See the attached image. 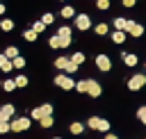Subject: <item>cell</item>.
<instances>
[{
  "instance_id": "f546056e",
  "label": "cell",
  "mask_w": 146,
  "mask_h": 139,
  "mask_svg": "<svg viewBox=\"0 0 146 139\" xmlns=\"http://www.w3.org/2000/svg\"><path fill=\"white\" fill-rule=\"evenodd\" d=\"M11 130V121H2L0 123V134H5V132H9Z\"/></svg>"
},
{
  "instance_id": "e0dca14e",
  "label": "cell",
  "mask_w": 146,
  "mask_h": 139,
  "mask_svg": "<svg viewBox=\"0 0 146 139\" xmlns=\"http://www.w3.org/2000/svg\"><path fill=\"white\" fill-rule=\"evenodd\" d=\"M107 23H98V25H94V32L98 34V36H103V34H107Z\"/></svg>"
},
{
  "instance_id": "4dcf8cb0",
  "label": "cell",
  "mask_w": 146,
  "mask_h": 139,
  "mask_svg": "<svg viewBox=\"0 0 146 139\" xmlns=\"http://www.w3.org/2000/svg\"><path fill=\"white\" fill-rule=\"evenodd\" d=\"M41 21H43V23H46V25H50V23H52V21H55V16H52V14H50V11H46V14H43V16H41Z\"/></svg>"
},
{
  "instance_id": "52a82bcc",
  "label": "cell",
  "mask_w": 146,
  "mask_h": 139,
  "mask_svg": "<svg viewBox=\"0 0 146 139\" xmlns=\"http://www.w3.org/2000/svg\"><path fill=\"white\" fill-rule=\"evenodd\" d=\"M96 66H98L103 73H107V71L112 68V59H110L107 55H98V57H96Z\"/></svg>"
},
{
  "instance_id": "d6986e66",
  "label": "cell",
  "mask_w": 146,
  "mask_h": 139,
  "mask_svg": "<svg viewBox=\"0 0 146 139\" xmlns=\"http://www.w3.org/2000/svg\"><path fill=\"white\" fill-rule=\"evenodd\" d=\"M68 62H71V59H68V57H57V59H55V66H57V68H62V71H64V68H66V66H68Z\"/></svg>"
},
{
  "instance_id": "83f0119b",
  "label": "cell",
  "mask_w": 146,
  "mask_h": 139,
  "mask_svg": "<svg viewBox=\"0 0 146 139\" xmlns=\"http://www.w3.org/2000/svg\"><path fill=\"white\" fill-rule=\"evenodd\" d=\"M14 82H16V87H27V77L25 75H16Z\"/></svg>"
},
{
  "instance_id": "2e32d148",
  "label": "cell",
  "mask_w": 146,
  "mask_h": 139,
  "mask_svg": "<svg viewBox=\"0 0 146 139\" xmlns=\"http://www.w3.org/2000/svg\"><path fill=\"white\" fill-rule=\"evenodd\" d=\"M0 27H2L5 32H11V30H14V21H11V18H2V21H0Z\"/></svg>"
},
{
  "instance_id": "6da1fadb",
  "label": "cell",
  "mask_w": 146,
  "mask_h": 139,
  "mask_svg": "<svg viewBox=\"0 0 146 139\" xmlns=\"http://www.w3.org/2000/svg\"><path fill=\"white\" fill-rule=\"evenodd\" d=\"M32 118H36V121H41V118H46V116H52V105L50 103H46V105H39V107H34L32 109V114H30Z\"/></svg>"
},
{
  "instance_id": "4316f807",
  "label": "cell",
  "mask_w": 146,
  "mask_h": 139,
  "mask_svg": "<svg viewBox=\"0 0 146 139\" xmlns=\"http://www.w3.org/2000/svg\"><path fill=\"white\" fill-rule=\"evenodd\" d=\"M11 64H14V68H23V66H25V59H23V57L18 55L16 59H11Z\"/></svg>"
},
{
  "instance_id": "9a60e30c",
  "label": "cell",
  "mask_w": 146,
  "mask_h": 139,
  "mask_svg": "<svg viewBox=\"0 0 146 139\" xmlns=\"http://www.w3.org/2000/svg\"><path fill=\"white\" fill-rule=\"evenodd\" d=\"M5 57H7L9 62H11V59H16V57H18V48H16V46H9V48L5 50Z\"/></svg>"
},
{
  "instance_id": "d590c367",
  "label": "cell",
  "mask_w": 146,
  "mask_h": 139,
  "mask_svg": "<svg viewBox=\"0 0 146 139\" xmlns=\"http://www.w3.org/2000/svg\"><path fill=\"white\" fill-rule=\"evenodd\" d=\"M2 71H5V73H9V71H14V64H11V62H7V64L2 66Z\"/></svg>"
},
{
  "instance_id": "ba28073f",
  "label": "cell",
  "mask_w": 146,
  "mask_h": 139,
  "mask_svg": "<svg viewBox=\"0 0 146 139\" xmlns=\"http://www.w3.org/2000/svg\"><path fill=\"white\" fill-rule=\"evenodd\" d=\"M55 84L62 87V89H75V82H73L68 75H57V77H55Z\"/></svg>"
},
{
  "instance_id": "d4e9b609",
  "label": "cell",
  "mask_w": 146,
  "mask_h": 139,
  "mask_svg": "<svg viewBox=\"0 0 146 139\" xmlns=\"http://www.w3.org/2000/svg\"><path fill=\"white\" fill-rule=\"evenodd\" d=\"M2 89H5V91H14V89H16V82H14V80H5V82H2Z\"/></svg>"
},
{
  "instance_id": "277c9868",
  "label": "cell",
  "mask_w": 146,
  "mask_h": 139,
  "mask_svg": "<svg viewBox=\"0 0 146 139\" xmlns=\"http://www.w3.org/2000/svg\"><path fill=\"white\" fill-rule=\"evenodd\" d=\"M57 36H59V41H62V48H68V46H71V27H68V25H62V27L57 30Z\"/></svg>"
},
{
  "instance_id": "836d02e7",
  "label": "cell",
  "mask_w": 146,
  "mask_h": 139,
  "mask_svg": "<svg viewBox=\"0 0 146 139\" xmlns=\"http://www.w3.org/2000/svg\"><path fill=\"white\" fill-rule=\"evenodd\" d=\"M64 71H66V73H75V71H78V64H73V62H68V66H66Z\"/></svg>"
},
{
  "instance_id": "cb8c5ba5",
  "label": "cell",
  "mask_w": 146,
  "mask_h": 139,
  "mask_svg": "<svg viewBox=\"0 0 146 139\" xmlns=\"http://www.w3.org/2000/svg\"><path fill=\"white\" fill-rule=\"evenodd\" d=\"M32 30H34V32H36V34H41V32H43V30H46V23H43V21H36V23H34V25H32Z\"/></svg>"
},
{
  "instance_id": "d6a6232c",
  "label": "cell",
  "mask_w": 146,
  "mask_h": 139,
  "mask_svg": "<svg viewBox=\"0 0 146 139\" xmlns=\"http://www.w3.org/2000/svg\"><path fill=\"white\" fill-rule=\"evenodd\" d=\"M96 7L105 11V9H110V0H96Z\"/></svg>"
},
{
  "instance_id": "f1b7e54d",
  "label": "cell",
  "mask_w": 146,
  "mask_h": 139,
  "mask_svg": "<svg viewBox=\"0 0 146 139\" xmlns=\"http://www.w3.org/2000/svg\"><path fill=\"white\" fill-rule=\"evenodd\" d=\"M75 89H78L80 93H87V80H80V82H75Z\"/></svg>"
},
{
  "instance_id": "ab89813d",
  "label": "cell",
  "mask_w": 146,
  "mask_h": 139,
  "mask_svg": "<svg viewBox=\"0 0 146 139\" xmlns=\"http://www.w3.org/2000/svg\"><path fill=\"white\" fill-rule=\"evenodd\" d=\"M2 14H5V5L0 2V16H2Z\"/></svg>"
},
{
  "instance_id": "7402d4cb",
  "label": "cell",
  "mask_w": 146,
  "mask_h": 139,
  "mask_svg": "<svg viewBox=\"0 0 146 139\" xmlns=\"http://www.w3.org/2000/svg\"><path fill=\"white\" fill-rule=\"evenodd\" d=\"M48 46H50V48H62L59 36H57V34H55V36H50V39H48Z\"/></svg>"
},
{
  "instance_id": "8fae6325",
  "label": "cell",
  "mask_w": 146,
  "mask_h": 139,
  "mask_svg": "<svg viewBox=\"0 0 146 139\" xmlns=\"http://www.w3.org/2000/svg\"><path fill=\"white\" fill-rule=\"evenodd\" d=\"M125 23H128V18H123V16H116V18H112V25H114L116 30H123V32H125Z\"/></svg>"
},
{
  "instance_id": "7a4b0ae2",
  "label": "cell",
  "mask_w": 146,
  "mask_h": 139,
  "mask_svg": "<svg viewBox=\"0 0 146 139\" xmlns=\"http://www.w3.org/2000/svg\"><path fill=\"white\" fill-rule=\"evenodd\" d=\"M125 34H130V36H141V34H144V25L128 18V23H125Z\"/></svg>"
},
{
  "instance_id": "74e56055",
  "label": "cell",
  "mask_w": 146,
  "mask_h": 139,
  "mask_svg": "<svg viewBox=\"0 0 146 139\" xmlns=\"http://www.w3.org/2000/svg\"><path fill=\"white\" fill-rule=\"evenodd\" d=\"M135 2H137V0H123V5H125V7H135Z\"/></svg>"
},
{
  "instance_id": "603a6c76",
  "label": "cell",
  "mask_w": 146,
  "mask_h": 139,
  "mask_svg": "<svg viewBox=\"0 0 146 139\" xmlns=\"http://www.w3.org/2000/svg\"><path fill=\"white\" fill-rule=\"evenodd\" d=\"M82 130H84V125H82L80 121H75V123H71V132H73V134H80Z\"/></svg>"
},
{
  "instance_id": "30bf717a",
  "label": "cell",
  "mask_w": 146,
  "mask_h": 139,
  "mask_svg": "<svg viewBox=\"0 0 146 139\" xmlns=\"http://www.w3.org/2000/svg\"><path fill=\"white\" fill-rule=\"evenodd\" d=\"M11 116H14V105H9V103L2 105V107H0V118H2V121H9Z\"/></svg>"
},
{
  "instance_id": "1f68e13d",
  "label": "cell",
  "mask_w": 146,
  "mask_h": 139,
  "mask_svg": "<svg viewBox=\"0 0 146 139\" xmlns=\"http://www.w3.org/2000/svg\"><path fill=\"white\" fill-rule=\"evenodd\" d=\"M39 123H41V128H52V116H46V118H41Z\"/></svg>"
},
{
  "instance_id": "44dd1931",
  "label": "cell",
  "mask_w": 146,
  "mask_h": 139,
  "mask_svg": "<svg viewBox=\"0 0 146 139\" xmlns=\"http://www.w3.org/2000/svg\"><path fill=\"white\" fill-rule=\"evenodd\" d=\"M71 62L80 66V64H84V55H82V52H73V55H71Z\"/></svg>"
},
{
  "instance_id": "ffe728a7",
  "label": "cell",
  "mask_w": 146,
  "mask_h": 139,
  "mask_svg": "<svg viewBox=\"0 0 146 139\" xmlns=\"http://www.w3.org/2000/svg\"><path fill=\"white\" fill-rule=\"evenodd\" d=\"M36 36H39V34H36L34 30H25V32H23V39H25V41H36Z\"/></svg>"
},
{
  "instance_id": "4fadbf2b",
  "label": "cell",
  "mask_w": 146,
  "mask_h": 139,
  "mask_svg": "<svg viewBox=\"0 0 146 139\" xmlns=\"http://www.w3.org/2000/svg\"><path fill=\"white\" fill-rule=\"evenodd\" d=\"M78 14H75V9L73 7H68V5H64L62 7V18H75Z\"/></svg>"
},
{
  "instance_id": "f35d334b",
  "label": "cell",
  "mask_w": 146,
  "mask_h": 139,
  "mask_svg": "<svg viewBox=\"0 0 146 139\" xmlns=\"http://www.w3.org/2000/svg\"><path fill=\"white\" fill-rule=\"evenodd\" d=\"M105 139H119V137H116V134H112V132H107V134H105Z\"/></svg>"
},
{
  "instance_id": "5bb4252c",
  "label": "cell",
  "mask_w": 146,
  "mask_h": 139,
  "mask_svg": "<svg viewBox=\"0 0 146 139\" xmlns=\"http://www.w3.org/2000/svg\"><path fill=\"white\" fill-rule=\"evenodd\" d=\"M123 64H125V66H137V55L125 52V55H123Z\"/></svg>"
},
{
  "instance_id": "8992f818",
  "label": "cell",
  "mask_w": 146,
  "mask_h": 139,
  "mask_svg": "<svg viewBox=\"0 0 146 139\" xmlns=\"http://www.w3.org/2000/svg\"><path fill=\"white\" fill-rule=\"evenodd\" d=\"M30 128V118L27 116H21V118H14L11 121V132H23Z\"/></svg>"
},
{
  "instance_id": "9c48e42d",
  "label": "cell",
  "mask_w": 146,
  "mask_h": 139,
  "mask_svg": "<svg viewBox=\"0 0 146 139\" xmlns=\"http://www.w3.org/2000/svg\"><path fill=\"white\" fill-rule=\"evenodd\" d=\"M100 91H103V89H100V84H98L96 80H87V93H89L91 98H98Z\"/></svg>"
},
{
  "instance_id": "e575fe53",
  "label": "cell",
  "mask_w": 146,
  "mask_h": 139,
  "mask_svg": "<svg viewBox=\"0 0 146 139\" xmlns=\"http://www.w3.org/2000/svg\"><path fill=\"white\" fill-rule=\"evenodd\" d=\"M107 130H110V121L103 118V121H100V132H107Z\"/></svg>"
},
{
  "instance_id": "7c38bea8",
  "label": "cell",
  "mask_w": 146,
  "mask_h": 139,
  "mask_svg": "<svg viewBox=\"0 0 146 139\" xmlns=\"http://www.w3.org/2000/svg\"><path fill=\"white\" fill-rule=\"evenodd\" d=\"M125 36H128V34H125L123 30H114V32H112V41H114V43H123Z\"/></svg>"
},
{
  "instance_id": "5b68a950",
  "label": "cell",
  "mask_w": 146,
  "mask_h": 139,
  "mask_svg": "<svg viewBox=\"0 0 146 139\" xmlns=\"http://www.w3.org/2000/svg\"><path fill=\"white\" fill-rule=\"evenodd\" d=\"M73 25H75L78 30H89V27H91V18H89L87 14H78V16L73 18Z\"/></svg>"
},
{
  "instance_id": "3957f363",
  "label": "cell",
  "mask_w": 146,
  "mask_h": 139,
  "mask_svg": "<svg viewBox=\"0 0 146 139\" xmlns=\"http://www.w3.org/2000/svg\"><path fill=\"white\" fill-rule=\"evenodd\" d=\"M144 84H146V75H144V73H135V75L128 80V89H130V91H137V89H141Z\"/></svg>"
},
{
  "instance_id": "ac0fdd59",
  "label": "cell",
  "mask_w": 146,
  "mask_h": 139,
  "mask_svg": "<svg viewBox=\"0 0 146 139\" xmlns=\"http://www.w3.org/2000/svg\"><path fill=\"white\" fill-rule=\"evenodd\" d=\"M100 121H103V118H98V116H91V118L87 121V125H89L91 130H100Z\"/></svg>"
},
{
  "instance_id": "60d3db41",
  "label": "cell",
  "mask_w": 146,
  "mask_h": 139,
  "mask_svg": "<svg viewBox=\"0 0 146 139\" xmlns=\"http://www.w3.org/2000/svg\"><path fill=\"white\" fill-rule=\"evenodd\" d=\"M55 139H59V137H55Z\"/></svg>"
},
{
  "instance_id": "8d00e7d4",
  "label": "cell",
  "mask_w": 146,
  "mask_h": 139,
  "mask_svg": "<svg viewBox=\"0 0 146 139\" xmlns=\"http://www.w3.org/2000/svg\"><path fill=\"white\" fill-rule=\"evenodd\" d=\"M7 62H9V59H7V57H5V52H2V55H0V71H2V66H5Z\"/></svg>"
},
{
  "instance_id": "484cf974",
  "label": "cell",
  "mask_w": 146,
  "mask_h": 139,
  "mask_svg": "<svg viewBox=\"0 0 146 139\" xmlns=\"http://www.w3.org/2000/svg\"><path fill=\"white\" fill-rule=\"evenodd\" d=\"M137 118H139V121H141V123H144V125H146V105H144V107H139V109H137Z\"/></svg>"
}]
</instances>
